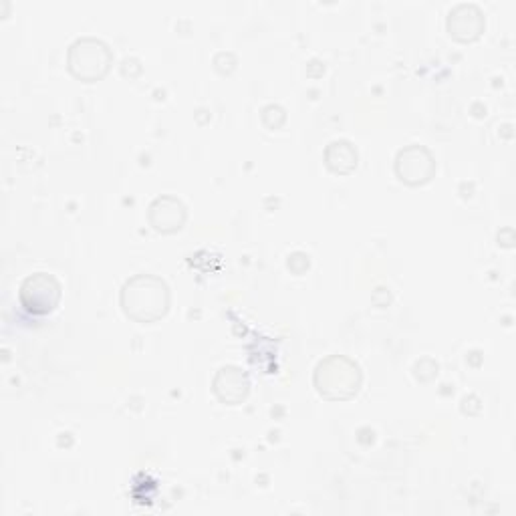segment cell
I'll return each instance as SVG.
<instances>
[{
  "label": "cell",
  "mask_w": 516,
  "mask_h": 516,
  "mask_svg": "<svg viewBox=\"0 0 516 516\" xmlns=\"http://www.w3.org/2000/svg\"><path fill=\"white\" fill-rule=\"evenodd\" d=\"M69 69L81 81L101 79L111 65L109 47L95 37H81L69 47Z\"/></svg>",
  "instance_id": "3"
},
{
  "label": "cell",
  "mask_w": 516,
  "mask_h": 516,
  "mask_svg": "<svg viewBox=\"0 0 516 516\" xmlns=\"http://www.w3.org/2000/svg\"><path fill=\"white\" fill-rule=\"evenodd\" d=\"M484 29V13L474 3H458L448 13V31L458 41H474Z\"/></svg>",
  "instance_id": "7"
},
{
  "label": "cell",
  "mask_w": 516,
  "mask_h": 516,
  "mask_svg": "<svg viewBox=\"0 0 516 516\" xmlns=\"http://www.w3.org/2000/svg\"><path fill=\"white\" fill-rule=\"evenodd\" d=\"M150 222L160 232L180 230L186 222V206L174 196H160L150 206Z\"/></svg>",
  "instance_id": "8"
},
{
  "label": "cell",
  "mask_w": 516,
  "mask_h": 516,
  "mask_svg": "<svg viewBox=\"0 0 516 516\" xmlns=\"http://www.w3.org/2000/svg\"><path fill=\"white\" fill-rule=\"evenodd\" d=\"M19 297L29 313L47 315L61 301V285L49 273H35L23 281Z\"/></svg>",
  "instance_id": "4"
},
{
  "label": "cell",
  "mask_w": 516,
  "mask_h": 516,
  "mask_svg": "<svg viewBox=\"0 0 516 516\" xmlns=\"http://www.w3.org/2000/svg\"><path fill=\"white\" fill-rule=\"evenodd\" d=\"M398 176L412 186L428 182L436 172V162L424 146H408L396 158Z\"/></svg>",
  "instance_id": "5"
},
{
  "label": "cell",
  "mask_w": 516,
  "mask_h": 516,
  "mask_svg": "<svg viewBox=\"0 0 516 516\" xmlns=\"http://www.w3.org/2000/svg\"><path fill=\"white\" fill-rule=\"evenodd\" d=\"M363 375L359 365L345 355H331L315 369V387L327 400H349L361 387Z\"/></svg>",
  "instance_id": "2"
},
{
  "label": "cell",
  "mask_w": 516,
  "mask_h": 516,
  "mask_svg": "<svg viewBox=\"0 0 516 516\" xmlns=\"http://www.w3.org/2000/svg\"><path fill=\"white\" fill-rule=\"evenodd\" d=\"M170 307V289L156 275H136L125 281L121 289L123 313L138 323H154L166 315Z\"/></svg>",
  "instance_id": "1"
},
{
  "label": "cell",
  "mask_w": 516,
  "mask_h": 516,
  "mask_svg": "<svg viewBox=\"0 0 516 516\" xmlns=\"http://www.w3.org/2000/svg\"><path fill=\"white\" fill-rule=\"evenodd\" d=\"M327 166L337 174H347L357 166V152L347 140H335L325 150Z\"/></svg>",
  "instance_id": "9"
},
{
  "label": "cell",
  "mask_w": 516,
  "mask_h": 516,
  "mask_svg": "<svg viewBox=\"0 0 516 516\" xmlns=\"http://www.w3.org/2000/svg\"><path fill=\"white\" fill-rule=\"evenodd\" d=\"M212 387H214V394L218 396L220 402H224L228 406H236V404H242L244 398L248 396L250 381H248V375L240 367L224 365L218 369Z\"/></svg>",
  "instance_id": "6"
}]
</instances>
